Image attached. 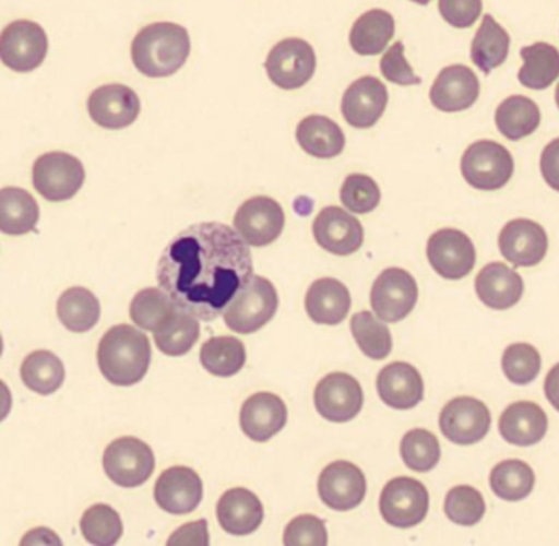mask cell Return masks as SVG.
I'll return each instance as SVG.
<instances>
[{"label": "cell", "instance_id": "cell-29", "mask_svg": "<svg viewBox=\"0 0 559 546\" xmlns=\"http://www.w3.org/2000/svg\"><path fill=\"white\" fill-rule=\"evenodd\" d=\"M300 149L313 158L330 159L342 155L346 139L338 123L325 116H309L296 130Z\"/></svg>", "mask_w": 559, "mask_h": 546}, {"label": "cell", "instance_id": "cell-21", "mask_svg": "<svg viewBox=\"0 0 559 546\" xmlns=\"http://www.w3.org/2000/svg\"><path fill=\"white\" fill-rule=\"evenodd\" d=\"M388 100L384 83L372 76L359 78L343 96L342 114L355 129H371L385 112Z\"/></svg>", "mask_w": 559, "mask_h": 546}, {"label": "cell", "instance_id": "cell-1", "mask_svg": "<svg viewBox=\"0 0 559 546\" xmlns=\"http://www.w3.org/2000/svg\"><path fill=\"white\" fill-rule=\"evenodd\" d=\"M253 277V257L237 230L204 222L176 235L156 268L158 286L202 322L224 313Z\"/></svg>", "mask_w": 559, "mask_h": 546}, {"label": "cell", "instance_id": "cell-44", "mask_svg": "<svg viewBox=\"0 0 559 546\" xmlns=\"http://www.w3.org/2000/svg\"><path fill=\"white\" fill-rule=\"evenodd\" d=\"M444 513L456 525H476L486 513L483 494L471 486H456L447 494Z\"/></svg>", "mask_w": 559, "mask_h": 546}, {"label": "cell", "instance_id": "cell-48", "mask_svg": "<svg viewBox=\"0 0 559 546\" xmlns=\"http://www.w3.org/2000/svg\"><path fill=\"white\" fill-rule=\"evenodd\" d=\"M404 51L405 48L402 41H397L385 51L381 60L382 76L391 83L397 84V86H418V84H421V80L405 60Z\"/></svg>", "mask_w": 559, "mask_h": 546}, {"label": "cell", "instance_id": "cell-6", "mask_svg": "<svg viewBox=\"0 0 559 546\" xmlns=\"http://www.w3.org/2000/svg\"><path fill=\"white\" fill-rule=\"evenodd\" d=\"M86 171L76 156L51 152L37 158L34 165V188L50 202L73 199L83 188Z\"/></svg>", "mask_w": 559, "mask_h": 546}, {"label": "cell", "instance_id": "cell-26", "mask_svg": "<svg viewBox=\"0 0 559 546\" xmlns=\"http://www.w3.org/2000/svg\"><path fill=\"white\" fill-rule=\"evenodd\" d=\"M499 430L507 443L533 447L545 438L548 417L535 402H513L500 415Z\"/></svg>", "mask_w": 559, "mask_h": 546}, {"label": "cell", "instance_id": "cell-8", "mask_svg": "<svg viewBox=\"0 0 559 546\" xmlns=\"http://www.w3.org/2000/svg\"><path fill=\"white\" fill-rule=\"evenodd\" d=\"M430 497L427 487L414 477H394L382 489L379 510L389 525L412 529L427 517Z\"/></svg>", "mask_w": 559, "mask_h": 546}, {"label": "cell", "instance_id": "cell-49", "mask_svg": "<svg viewBox=\"0 0 559 546\" xmlns=\"http://www.w3.org/2000/svg\"><path fill=\"white\" fill-rule=\"evenodd\" d=\"M438 11L454 28H469L483 14V0H438Z\"/></svg>", "mask_w": 559, "mask_h": 546}, {"label": "cell", "instance_id": "cell-16", "mask_svg": "<svg viewBox=\"0 0 559 546\" xmlns=\"http://www.w3.org/2000/svg\"><path fill=\"white\" fill-rule=\"evenodd\" d=\"M91 119L107 130L127 129L139 119L142 103L132 87L107 84L97 87L87 100Z\"/></svg>", "mask_w": 559, "mask_h": 546}, {"label": "cell", "instance_id": "cell-43", "mask_svg": "<svg viewBox=\"0 0 559 546\" xmlns=\"http://www.w3.org/2000/svg\"><path fill=\"white\" fill-rule=\"evenodd\" d=\"M401 456L408 470L428 473L440 463L441 450L438 438L431 431L415 428L402 438Z\"/></svg>", "mask_w": 559, "mask_h": 546}, {"label": "cell", "instance_id": "cell-20", "mask_svg": "<svg viewBox=\"0 0 559 546\" xmlns=\"http://www.w3.org/2000/svg\"><path fill=\"white\" fill-rule=\"evenodd\" d=\"M204 496L201 476L188 466H173L158 477L155 500L165 512L186 515L194 512Z\"/></svg>", "mask_w": 559, "mask_h": 546}, {"label": "cell", "instance_id": "cell-5", "mask_svg": "<svg viewBox=\"0 0 559 546\" xmlns=\"http://www.w3.org/2000/svg\"><path fill=\"white\" fill-rule=\"evenodd\" d=\"M515 163L506 146L492 140H479L464 152L461 173L471 188L497 191L512 179Z\"/></svg>", "mask_w": 559, "mask_h": 546}, {"label": "cell", "instance_id": "cell-18", "mask_svg": "<svg viewBox=\"0 0 559 546\" xmlns=\"http://www.w3.org/2000/svg\"><path fill=\"white\" fill-rule=\"evenodd\" d=\"M312 234L320 248L336 254L348 257L356 253L365 241L361 222L349 212L340 207H325L312 225Z\"/></svg>", "mask_w": 559, "mask_h": 546}, {"label": "cell", "instance_id": "cell-4", "mask_svg": "<svg viewBox=\"0 0 559 546\" xmlns=\"http://www.w3.org/2000/svg\"><path fill=\"white\" fill-rule=\"evenodd\" d=\"M280 296L271 281L254 276L238 290L237 296L225 307L224 322L231 332L250 335L263 329L276 316Z\"/></svg>", "mask_w": 559, "mask_h": 546}, {"label": "cell", "instance_id": "cell-25", "mask_svg": "<svg viewBox=\"0 0 559 546\" xmlns=\"http://www.w3.org/2000/svg\"><path fill=\"white\" fill-rule=\"evenodd\" d=\"M217 519L222 529L230 535H250L263 523V502L250 489L235 487L218 500Z\"/></svg>", "mask_w": 559, "mask_h": 546}, {"label": "cell", "instance_id": "cell-22", "mask_svg": "<svg viewBox=\"0 0 559 546\" xmlns=\"http://www.w3.org/2000/svg\"><path fill=\"white\" fill-rule=\"evenodd\" d=\"M479 80L471 68L453 64L440 71L430 90V100L441 112H463L479 97Z\"/></svg>", "mask_w": 559, "mask_h": 546}, {"label": "cell", "instance_id": "cell-46", "mask_svg": "<svg viewBox=\"0 0 559 546\" xmlns=\"http://www.w3.org/2000/svg\"><path fill=\"white\" fill-rule=\"evenodd\" d=\"M342 204L353 214H369L381 202V189L366 175H349L340 191Z\"/></svg>", "mask_w": 559, "mask_h": 546}, {"label": "cell", "instance_id": "cell-10", "mask_svg": "<svg viewBox=\"0 0 559 546\" xmlns=\"http://www.w3.org/2000/svg\"><path fill=\"white\" fill-rule=\"evenodd\" d=\"M47 55L48 37L37 22H12L0 35V60L9 70L31 73L41 67Z\"/></svg>", "mask_w": 559, "mask_h": 546}, {"label": "cell", "instance_id": "cell-35", "mask_svg": "<svg viewBox=\"0 0 559 546\" xmlns=\"http://www.w3.org/2000/svg\"><path fill=\"white\" fill-rule=\"evenodd\" d=\"M199 335H201V327H199L198 317L181 307H178L168 320L153 332V339L159 352L175 358L191 352Z\"/></svg>", "mask_w": 559, "mask_h": 546}, {"label": "cell", "instance_id": "cell-40", "mask_svg": "<svg viewBox=\"0 0 559 546\" xmlns=\"http://www.w3.org/2000/svg\"><path fill=\"white\" fill-rule=\"evenodd\" d=\"M178 304L159 287L142 289L130 304V317L139 329L155 332L178 309Z\"/></svg>", "mask_w": 559, "mask_h": 546}, {"label": "cell", "instance_id": "cell-52", "mask_svg": "<svg viewBox=\"0 0 559 546\" xmlns=\"http://www.w3.org/2000/svg\"><path fill=\"white\" fill-rule=\"evenodd\" d=\"M37 543H47V545H61L60 536L48 529H35L28 532L22 539V545H37Z\"/></svg>", "mask_w": 559, "mask_h": 546}, {"label": "cell", "instance_id": "cell-13", "mask_svg": "<svg viewBox=\"0 0 559 546\" xmlns=\"http://www.w3.org/2000/svg\"><path fill=\"white\" fill-rule=\"evenodd\" d=\"M427 257L431 268L441 277L457 281L473 271L476 264V248L464 232L441 228L428 240Z\"/></svg>", "mask_w": 559, "mask_h": 546}, {"label": "cell", "instance_id": "cell-31", "mask_svg": "<svg viewBox=\"0 0 559 546\" xmlns=\"http://www.w3.org/2000/svg\"><path fill=\"white\" fill-rule=\"evenodd\" d=\"M40 209L31 192L21 188L0 191V232L12 237L31 234L37 228Z\"/></svg>", "mask_w": 559, "mask_h": 546}, {"label": "cell", "instance_id": "cell-2", "mask_svg": "<svg viewBox=\"0 0 559 546\" xmlns=\"http://www.w3.org/2000/svg\"><path fill=\"white\" fill-rule=\"evenodd\" d=\"M97 363L106 381L114 385L136 384L152 363V345L142 330L132 325L112 327L100 340Z\"/></svg>", "mask_w": 559, "mask_h": 546}, {"label": "cell", "instance_id": "cell-54", "mask_svg": "<svg viewBox=\"0 0 559 546\" xmlns=\"http://www.w3.org/2000/svg\"><path fill=\"white\" fill-rule=\"evenodd\" d=\"M412 2H415V4H418V5L430 4V0H412Z\"/></svg>", "mask_w": 559, "mask_h": 546}, {"label": "cell", "instance_id": "cell-42", "mask_svg": "<svg viewBox=\"0 0 559 546\" xmlns=\"http://www.w3.org/2000/svg\"><path fill=\"white\" fill-rule=\"evenodd\" d=\"M353 336L361 352L371 359H384L392 352V335L384 323L379 322L371 312L355 313L352 317Z\"/></svg>", "mask_w": 559, "mask_h": 546}, {"label": "cell", "instance_id": "cell-51", "mask_svg": "<svg viewBox=\"0 0 559 546\" xmlns=\"http://www.w3.org/2000/svg\"><path fill=\"white\" fill-rule=\"evenodd\" d=\"M539 168L546 185L559 192V139L552 140L545 146Z\"/></svg>", "mask_w": 559, "mask_h": 546}, {"label": "cell", "instance_id": "cell-15", "mask_svg": "<svg viewBox=\"0 0 559 546\" xmlns=\"http://www.w3.org/2000/svg\"><path fill=\"white\" fill-rule=\"evenodd\" d=\"M490 428V412L474 397H456L444 405L440 414V430L456 444H474L483 440Z\"/></svg>", "mask_w": 559, "mask_h": 546}, {"label": "cell", "instance_id": "cell-28", "mask_svg": "<svg viewBox=\"0 0 559 546\" xmlns=\"http://www.w3.org/2000/svg\"><path fill=\"white\" fill-rule=\"evenodd\" d=\"M352 309V296L342 281L322 277L307 290L306 310L319 325H338Z\"/></svg>", "mask_w": 559, "mask_h": 546}, {"label": "cell", "instance_id": "cell-3", "mask_svg": "<svg viewBox=\"0 0 559 546\" xmlns=\"http://www.w3.org/2000/svg\"><path fill=\"white\" fill-rule=\"evenodd\" d=\"M191 55V38L181 25L158 22L146 25L132 44L136 70L148 78H168L178 73Z\"/></svg>", "mask_w": 559, "mask_h": 546}, {"label": "cell", "instance_id": "cell-34", "mask_svg": "<svg viewBox=\"0 0 559 546\" xmlns=\"http://www.w3.org/2000/svg\"><path fill=\"white\" fill-rule=\"evenodd\" d=\"M523 67L519 71L522 86L533 91L548 90L559 78V51L549 44H535L520 50Z\"/></svg>", "mask_w": 559, "mask_h": 546}, {"label": "cell", "instance_id": "cell-37", "mask_svg": "<svg viewBox=\"0 0 559 546\" xmlns=\"http://www.w3.org/2000/svg\"><path fill=\"white\" fill-rule=\"evenodd\" d=\"M22 381L31 391L51 395L63 385L67 371L63 361L47 349L31 353L22 363Z\"/></svg>", "mask_w": 559, "mask_h": 546}, {"label": "cell", "instance_id": "cell-7", "mask_svg": "<svg viewBox=\"0 0 559 546\" xmlns=\"http://www.w3.org/2000/svg\"><path fill=\"white\" fill-rule=\"evenodd\" d=\"M104 471L120 487H139L155 471V453L150 444L135 437L114 440L104 451Z\"/></svg>", "mask_w": 559, "mask_h": 546}, {"label": "cell", "instance_id": "cell-11", "mask_svg": "<svg viewBox=\"0 0 559 546\" xmlns=\"http://www.w3.org/2000/svg\"><path fill=\"white\" fill-rule=\"evenodd\" d=\"M417 299L414 276L401 268H388L372 284L371 307L382 322H401L414 310Z\"/></svg>", "mask_w": 559, "mask_h": 546}, {"label": "cell", "instance_id": "cell-45", "mask_svg": "<svg viewBox=\"0 0 559 546\" xmlns=\"http://www.w3.org/2000/svg\"><path fill=\"white\" fill-rule=\"evenodd\" d=\"M502 369L513 384L526 385L535 381L542 369V356L528 343H513L503 352Z\"/></svg>", "mask_w": 559, "mask_h": 546}, {"label": "cell", "instance_id": "cell-55", "mask_svg": "<svg viewBox=\"0 0 559 546\" xmlns=\"http://www.w3.org/2000/svg\"><path fill=\"white\" fill-rule=\"evenodd\" d=\"M555 99H556V106H558V109H559V84H558V90H556Z\"/></svg>", "mask_w": 559, "mask_h": 546}, {"label": "cell", "instance_id": "cell-14", "mask_svg": "<svg viewBox=\"0 0 559 546\" xmlns=\"http://www.w3.org/2000/svg\"><path fill=\"white\" fill-rule=\"evenodd\" d=\"M361 384L346 372H332L317 384L313 404L325 420L345 424L361 412Z\"/></svg>", "mask_w": 559, "mask_h": 546}, {"label": "cell", "instance_id": "cell-50", "mask_svg": "<svg viewBox=\"0 0 559 546\" xmlns=\"http://www.w3.org/2000/svg\"><path fill=\"white\" fill-rule=\"evenodd\" d=\"M207 520L201 519L198 522H189L179 526L171 536H169V546H209Z\"/></svg>", "mask_w": 559, "mask_h": 546}, {"label": "cell", "instance_id": "cell-9", "mask_svg": "<svg viewBox=\"0 0 559 546\" xmlns=\"http://www.w3.org/2000/svg\"><path fill=\"white\" fill-rule=\"evenodd\" d=\"M264 68L271 83L281 90H300L316 74V51L306 40L286 38L270 51Z\"/></svg>", "mask_w": 559, "mask_h": 546}, {"label": "cell", "instance_id": "cell-23", "mask_svg": "<svg viewBox=\"0 0 559 546\" xmlns=\"http://www.w3.org/2000/svg\"><path fill=\"white\" fill-rule=\"evenodd\" d=\"M287 424V407L280 395L258 392L245 401L240 425L250 440L264 443L276 437Z\"/></svg>", "mask_w": 559, "mask_h": 546}, {"label": "cell", "instance_id": "cell-19", "mask_svg": "<svg viewBox=\"0 0 559 546\" xmlns=\"http://www.w3.org/2000/svg\"><path fill=\"white\" fill-rule=\"evenodd\" d=\"M499 250L516 268L542 263L548 251L545 228L528 218H515L506 224L499 235Z\"/></svg>", "mask_w": 559, "mask_h": 546}, {"label": "cell", "instance_id": "cell-47", "mask_svg": "<svg viewBox=\"0 0 559 546\" xmlns=\"http://www.w3.org/2000/svg\"><path fill=\"white\" fill-rule=\"evenodd\" d=\"M284 545L287 546H325L329 533L325 522L316 515H299L290 520L284 530Z\"/></svg>", "mask_w": 559, "mask_h": 546}, {"label": "cell", "instance_id": "cell-53", "mask_svg": "<svg viewBox=\"0 0 559 546\" xmlns=\"http://www.w3.org/2000/svg\"><path fill=\"white\" fill-rule=\"evenodd\" d=\"M545 394L549 404L559 412V363L551 368L545 379Z\"/></svg>", "mask_w": 559, "mask_h": 546}, {"label": "cell", "instance_id": "cell-39", "mask_svg": "<svg viewBox=\"0 0 559 546\" xmlns=\"http://www.w3.org/2000/svg\"><path fill=\"white\" fill-rule=\"evenodd\" d=\"M490 489L499 499L516 502L532 494L535 473L520 460H506L490 473Z\"/></svg>", "mask_w": 559, "mask_h": 546}, {"label": "cell", "instance_id": "cell-17", "mask_svg": "<svg viewBox=\"0 0 559 546\" xmlns=\"http://www.w3.org/2000/svg\"><path fill=\"white\" fill-rule=\"evenodd\" d=\"M365 473L349 461H335L319 477V496L322 502L336 512H348L362 502L366 496Z\"/></svg>", "mask_w": 559, "mask_h": 546}, {"label": "cell", "instance_id": "cell-27", "mask_svg": "<svg viewBox=\"0 0 559 546\" xmlns=\"http://www.w3.org/2000/svg\"><path fill=\"white\" fill-rule=\"evenodd\" d=\"M523 280L503 263H490L476 277V294L484 306L506 310L516 306L523 296Z\"/></svg>", "mask_w": 559, "mask_h": 546}, {"label": "cell", "instance_id": "cell-41", "mask_svg": "<svg viewBox=\"0 0 559 546\" xmlns=\"http://www.w3.org/2000/svg\"><path fill=\"white\" fill-rule=\"evenodd\" d=\"M81 533L87 543L96 546H112L122 538L123 523L119 512L107 506L96 503L84 512L81 519Z\"/></svg>", "mask_w": 559, "mask_h": 546}, {"label": "cell", "instance_id": "cell-12", "mask_svg": "<svg viewBox=\"0 0 559 546\" xmlns=\"http://www.w3.org/2000/svg\"><path fill=\"white\" fill-rule=\"evenodd\" d=\"M286 215L280 202L264 195L248 199L234 217V227L250 247H266L281 237Z\"/></svg>", "mask_w": 559, "mask_h": 546}, {"label": "cell", "instance_id": "cell-38", "mask_svg": "<svg viewBox=\"0 0 559 546\" xmlns=\"http://www.w3.org/2000/svg\"><path fill=\"white\" fill-rule=\"evenodd\" d=\"M201 363L211 375L230 378L247 363V349L235 336H215L202 345Z\"/></svg>", "mask_w": 559, "mask_h": 546}, {"label": "cell", "instance_id": "cell-24", "mask_svg": "<svg viewBox=\"0 0 559 546\" xmlns=\"http://www.w3.org/2000/svg\"><path fill=\"white\" fill-rule=\"evenodd\" d=\"M378 394L388 407L408 411L424 401V379L408 363H391L379 372Z\"/></svg>", "mask_w": 559, "mask_h": 546}, {"label": "cell", "instance_id": "cell-30", "mask_svg": "<svg viewBox=\"0 0 559 546\" xmlns=\"http://www.w3.org/2000/svg\"><path fill=\"white\" fill-rule=\"evenodd\" d=\"M395 22L389 12L381 9L362 14L349 32V45L361 57H376L388 48L394 38Z\"/></svg>", "mask_w": 559, "mask_h": 546}, {"label": "cell", "instance_id": "cell-36", "mask_svg": "<svg viewBox=\"0 0 559 546\" xmlns=\"http://www.w3.org/2000/svg\"><path fill=\"white\" fill-rule=\"evenodd\" d=\"M57 312L70 332L86 333L99 322L100 302L90 289L71 287L61 294Z\"/></svg>", "mask_w": 559, "mask_h": 546}, {"label": "cell", "instance_id": "cell-32", "mask_svg": "<svg viewBox=\"0 0 559 546\" xmlns=\"http://www.w3.org/2000/svg\"><path fill=\"white\" fill-rule=\"evenodd\" d=\"M542 122L539 107L525 96H510L497 107L496 126L500 135L519 142L536 132Z\"/></svg>", "mask_w": 559, "mask_h": 546}, {"label": "cell", "instance_id": "cell-33", "mask_svg": "<svg viewBox=\"0 0 559 546\" xmlns=\"http://www.w3.org/2000/svg\"><path fill=\"white\" fill-rule=\"evenodd\" d=\"M510 37L506 28L497 24L492 15H484L479 31L474 35L471 45V60L483 71L489 74L496 68L502 67L509 57Z\"/></svg>", "mask_w": 559, "mask_h": 546}]
</instances>
